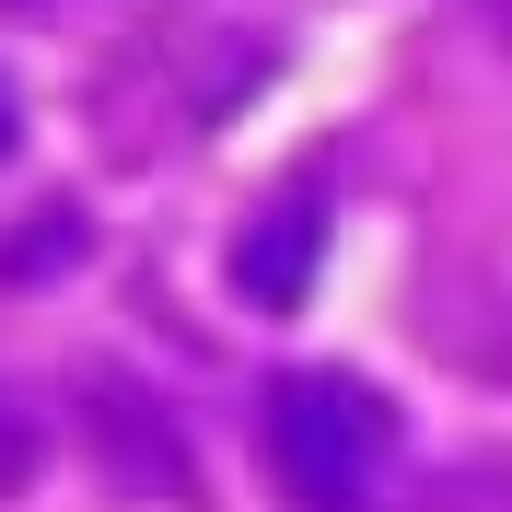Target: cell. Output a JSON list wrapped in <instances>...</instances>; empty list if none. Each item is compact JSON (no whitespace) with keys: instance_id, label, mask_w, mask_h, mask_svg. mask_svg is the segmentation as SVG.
Instances as JSON below:
<instances>
[{"instance_id":"1","label":"cell","mask_w":512,"mask_h":512,"mask_svg":"<svg viewBox=\"0 0 512 512\" xmlns=\"http://www.w3.org/2000/svg\"><path fill=\"white\" fill-rule=\"evenodd\" d=\"M268 466H280V489L303 512H373L384 466H396V396H373L361 373H326V361H303V373L268 384Z\"/></svg>"},{"instance_id":"2","label":"cell","mask_w":512,"mask_h":512,"mask_svg":"<svg viewBox=\"0 0 512 512\" xmlns=\"http://www.w3.org/2000/svg\"><path fill=\"white\" fill-rule=\"evenodd\" d=\"M315 245H326V187L303 175V187H280L245 233H233V291H245L256 315H291V303L315 291Z\"/></svg>"},{"instance_id":"3","label":"cell","mask_w":512,"mask_h":512,"mask_svg":"<svg viewBox=\"0 0 512 512\" xmlns=\"http://www.w3.org/2000/svg\"><path fill=\"white\" fill-rule=\"evenodd\" d=\"M24 478H35V419L0 396V489H24Z\"/></svg>"},{"instance_id":"4","label":"cell","mask_w":512,"mask_h":512,"mask_svg":"<svg viewBox=\"0 0 512 512\" xmlns=\"http://www.w3.org/2000/svg\"><path fill=\"white\" fill-rule=\"evenodd\" d=\"M12 140H24V94H12V82H0V152H12Z\"/></svg>"},{"instance_id":"5","label":"cell","mask_w":512,"mask_h":512,"mask_svg":"<svg viewBox=\"0 0 512 512\" xmlns=\"http://www.w3.org/2000/svg\"><path fill=\"white\" fill-rule=\"evenodd\" d=\"M0 12H59V0H0Z\"/></svg>"}]
</instances>
